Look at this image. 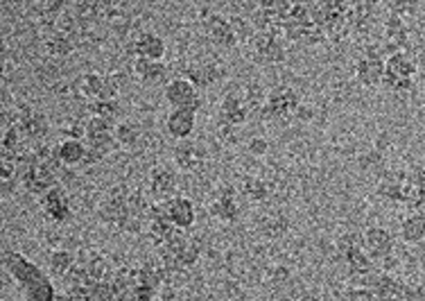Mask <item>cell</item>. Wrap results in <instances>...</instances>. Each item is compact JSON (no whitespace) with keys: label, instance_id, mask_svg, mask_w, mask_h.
I'll return each mask as SVG.
<instances>
[{"label":"cell","instance_id":"obj_16","mask_svg":"<svg viewBox=\"0 0 425 301\" xmlns=\"http://www.w3.org/2000/svg\"><path fill=\"white\" fill-rule=\"evenodd\" d=\"M132 71L134 75L141 79L143 84L147 86H156V84H163L168 79V66L154 62V59H143V57H134L132 62Z\"/></svg>","mask_w":425,"mask_h":301},{"label":"cell","instance_id":"obj_10","mask_svg":"<svg viewBox=\"0 0 425 301\" xmlns=\"http://www.w3.org/2000/svg\"><path fill=\"white\" fill-rule=\"evenodd\" d=\"M206 34H209L211 43H215L217 48H235L240 43L231 18H224L220 14L209 16V21H206Z\"/></svg>","mask_w":425,"mask_h":301},{"label":"cell","instance_id":"obj_22","mask_svg":"<svg viewBox=\"0 0 425 301\" xmlns=\"http://www.w3.org/2000/svg\"><path fill=\"white\" fill-rule=\"evenodd\" d=\"M373 290L378 299H403V297H414L405 283L394 279L392 274H378L373 281Z\"/></svg>","mask_w":425,"mask_h":301},{"label":"cell","instance_id":"obj_12","mask_svg":"<svg viewBox=\"0 0 425 301\" xmlns=\"http://www.w3.org/2000/svg\"><path fill=\"white\" fill-rule=\"evenodd\" d=\"M175 164L181 172H199L206 164V152L199 149V145H194L188 138L179 141V145L175 147Z\"/></svg>","mask_w":425,"mask_h":301},{"label":"cell","instance_id":"obj_18","mask_svg":"<svg viewBox=\"0 0 425 301\" xmlns=\"http://www.w3.org/2000/svg\"><path fill=\"white\" fill-rule=\"evenodd\" d=\"M179 188V179L172 170L168 168H154L149 172V193L154 195L156 200H170L172 195H177Z\"/></svg>","mask_w":425,"mask_h":301},{"label":"cell","instance_id":"obj_11","mask_svg":"<svg viewBox=\"0 0 425 301\" xmlns=\"http://www.w3.org/2000/svg\"><path fill=\"white\" fill-rule=\"evenodd\" d=\"M364 249L373 261H385L394 254V238L383 227H371L364 231Z\"/></svg>","mask_w":425,"mask_h":301},{"label":"cell","instance_id":"obj_20","mask_svg":"<svg viewBox=\"0 0 425 301\" xmlns=\"http://www.w3.org/2000/svg\"><path fill=\"white\" fill-rule=\"evenodd\" d=\"M57 157L64 166L73 168V166H82L88 154V145L84 138H64L59 145H54Z\"/></svg>","mask_w":425,"mask_h":301},{"label":"cell","instance_id":"obj_8","mask_svg":"<svg viewBox=\"0 0 425 301\" xmlns=\"http://www.w3.org/2000/svg\"><path fill=\"white\" fill-rule=\"evenodd\" d=\"M409 45V30L405 25L403 16L398 11H392L385 21V43H383V52L389 57L394 52L405 50Z\"/></svg>","mask_w":425,"mask_h":301},{"label":"cell","instance_id":"obj_21","mask_svg":"<svg viewBox=\"0 0 425 301\" xmlns=\"http://www.w3.org/2000/svg\"><path fill=\"white\" fill-rule=\"evenodd\" d=\"M132 55L143 57V59L158 62V59H163V55H165V41L152 32H143V34H139V39L132 43Z\"/></svg>","mask_w":425,"mask_h":301},{"label":"cell","instance_id":"obj_25","mask_svg":"<svg viewBox=\"0 0 425 301\" xmlns=\"http://www.w3.org/2000/svg\"><path fill=\"white\" fill-rule=\"evenodd\" d=\"M77 48L75 34H64V32H54L52 37L45 43V52L52 59H66L68 55H73Z\"/></svg>","mask_w":425,"mask_h":301},{"label":"cell","instance_id":"obj_37","mask_svg":"<svg viewBox=\"0 0 425 301\" xmlns=\"http://www.w3.org/2000/svg\"><path fill=\"white\" fill-rule=\"evenodd\" d=\"M95 3H98L100 7H107V5L111 3V0H95Z\"/></svg>","mask_w":425,"mask_h":301},{"label":"cell","instance_id":"obj_30","mask_svg":"<svg viewBox=\"0 0 425 301\" xmlns=\"http://www.w3.org/2000/svg\"><path fill=\"white\" fill-rule=\"evenodd\" d=\"M23 297L28 301H52L57 297V290H54L52 281L45 279V281H39V283L25 288V290H23Z\"/></svg>","mask_w":425,"mask_h":301},{"label":"cell","instance_id":"obj_1","mask_svg":"<svg viewBox=\"0 0 425 301\" xmlns=\"http://www.w3.org/2000/svg\"><path fill=\"white\" fill-rule=\"evenodd\" d=\"M414 77H417V64L405 55V50L385 57L383 84L389 91H394V93H409V91H414Z\"/></svg>","mask_w":425,"mask_h":301},{"label":"cell","instance_id":"obj_7","mask_svg":"<svg viewBox=\"0 0 425 301\" xmlns=\"http://www.w3.org/2000/svg\"><path fill=\"white\" fill-rule=\"evenodd\" d=\"M165 102L172 109L175 107H190L199 111L202 100L197 96V86H194L188 77H177L165 86Z\"/></svg>","mask_w":425,"mask_h":301},{"label":"cell","instance_id":"obj_33","mask_svg":"<svg viewBox=\"0 0 425 301\" xmlns=\"http://www.w3.org/2000/svg\"><path fill=\"white\" fill-rule=\"evenodd\" d=\"M296 5V0H260L258 7L262 11H267V14L276 16V18H285L287 14H290V9Z\"/></svg>","mask_w":425,"mask_h":301},{"label":"cell","instance_id":"obj_27","mask_svg":"<svg viewBox=\"0 0 425 301\" xmlns=\"http://www.w3.org/2000/svg\"><path fill=\"white\" fill-rule=\"evenodd\" d=\"M400 238L407 245H419L425 240V215L423 213H412L400 222Z\"/></svg>","mask_w":425,"mask_h":301},{"label":"cell","instance_id":"obj_4","mask_svg":"<svg viewBox=\"0 0 425 301\" xmlns=\"http://www.w3.org/2000/svg\"><path fill=\"white\" fill-rule=\"evenodd\" d=\"M21 186L30 195H43L45 191L57 186V170L50 168L48 164H41V161H32V164L23 170Z\"/></svg>","mask_w":425,"mask_h":301},{"label":"cell","instance_id":"obj_17","mask_svg":"<svg viewBox=\"0 0 425 301\" xmlns=\"http://www.w3.org/2000/svg\"><path fill=\"white\" fill-rule=\"evenodd\" d=\"M77 261L84 265V270H86L91 281H109V279H113L111 265H109V261L105 256H102V254L84 247L82 251L77 254Z\"/></svg>","mask_w":425,"mask_h":301},{"label":"cell","instance_id":"obj_32","mask_svg":"<svg viewBox=\"0 0 425 301\" xmlns=\"http://www.w3.org/2000/svg\"><path fill=\"white\" fill-rule=\"evenodd\" d=\"M243 193L247 195L251 202H262V200L269 198V186L258 177H249L243 183Z\"/></svg>","mask_w":425,"mask_h":301},{"label":"cell","instance_id":"obj_3","mask_svg":"<svg viewBox=\"0 0 425 301\" xmlns=\"http://www.w3.org/2000/svg\"><path fill=\"white\" fill-rule=\"evenodd\" d=\"M3 265L7 268V272L23 285V290L34 285V283L48 279V276L41 272V268L37 263H32L30 259L21 256V254H16V251H3Z\"/></svg>","mask_w":425,"mask_h":301},{"label":"cell","instance_id":"obj_2","mask_svg":"<svg viewBox=\"0 0 425 301\" xmlns=\"http://www.w3.org/2000/svg\"><path fill=\"white\" fill-rule=\"evenodd\" d=\"M298 104H301V98L294 89L290 86H279L274 89L267 96L265 104H262V118L265 120H287L296 113Z\"/></svg>","mask_w":425,"mask_h":301},{"label":"cell","instance_id":"obj_19","mask_svg":"<svg viewBox=\"0 0 425 301\" xmlns=\"http://www.w3.org/2000/svg\"><path fill=\"white\" fill-rule=\"evenodd\" d=\"M211 215L220 222H235L240 217V204H238V193L235 188L226 186L224 191H220L217 200L211 204Z\"/></svg>","mask_w":425,"mask_h":301},{"label":"cell","instance_id":"obj_9","mask_svg":"<svg viewBox=\"0 0 425 301\" xmlns=\"http://www.w3.org/2000/svg\"><path fill=\"white\" fill-rule=\"evenodd\" d=\"M41 208L45 217L52 220L54 225H64L66 220H71V202H68V195L59 183L41 195Z\"/></svg>","mask_w":425,"mask_h":301},{"label":"cell","instance_id":"obj_36","mask_svg":"<svg viewBox=\"0 0 425 301\" xmlns=\"http://www.w3.org/2000/svg\"><path fill=\"white\" fill-rule=\"evenodd\" d=\"M267 147H269V145H267L265 138H254V141L249 143V152L256 154V157H262V154L267 152Z\"/></svg>","mask_w":425,"mask_h":301},{"label":"cell","instance_id":"obj_35","mask_svg":"<svg viewBox=\"0 0 425 301\" xmlns=\"http://www.w3.org/2000/svg\"><path fill=\"white\" fill-rule=\"evenodd\" d=\"M66 7V0H45V11L50 16H62Z\"/></svg>","mask_w":425,"mask_h":301},{"label":"cell","instance_id":"obj_14","mask_svg":"<svg viewBox=\"0 0 425 301\" xmlns=\"http://www.w3.org/2000/svg\"><path fill=\"white\" fill-rule=\"evenodd\" d=\"M194 109L190 107H175L165 115V130L172 138L183 141V138H190L194 132Z\"/></svg>","mask_w":425,"mask_h":301},{"label":"cell","instance_id":"obj_5","mask_svg":"<svg viewBox=\"0 0 425 301\" xmlns=\"http://www.w3.org/2000/svg\"><path fill=\"white\" fill-rule=\"evenodd\" d=\"M14 113H16L14 125L21 130V134L25 136V141L28 143H43V138L48 136V132H50L48 118H45L43 113L32 111L28 107H23V109H18Z\"/></svg>","mask_w":425,"mask_h":301},{"label":"cell","instance_id":"obj_28","mask_svg":"<svg viewBox=\"0 0 425 301\" xmlns=\"http://www.w3.org/2000/svg\"><path fill=\"white\" fill-rule=\"evenodd\" d=\"M48 265H50V274L54 276V279H64V276L71 272V268L75 265V256L66 249H54L48 259Z\"/></svg>","mask_w":425,"mask_h":301},{"label":"cell","instance_id":"obj_23","mask_svg":"<svg viewBox=\"0 0 425 301\" xmlns=\"http://www.w3.org/2000/svg\"><path fill=\"white\" fill-rule=\"evenodd\" d=\"M220 120L224 127H240L247 123V107L238 96H226L220 104Z\"/></svg>","mask_w":425,"mask_h":301},{"label":"cell","instance_id":"obj_6","mask_svg":"<svg viewBox=\"0 0 425 301\" xmlns=\"http://www.w3.org/2000/svg\"><path fill=\"white\" fill-rule=\"evenodd\" d=\"M249 48L254 50L256 59L265 62V64H281L285 59V48H283V41L279 34L256 30L254 39L249 41Z\"/></svg>","mask_w":425,"mask_h":301},{"label":"cell","instance_id":"obj_13","mask_svg":"<svg viewBox=\"0 0 425 301\" xmlns=\"http://www.w3.org/2000/svg\"><path fill=\"white\" fill-rule=\"evenodd\" d=\"M385 77V57L380 55H364L362 59L355 64V79L362 86H378L383 84Z\"/></svg>","mask_w":425,"mask_h":301},{"label":"cell","instance_id":"obj_26","mask_svg":"<svg viewBox=\"0 0 425 301\" xmlns=\"http://www.w3.org/2000/svg\"><path fill=\"white\" fill-rule=\"evenodd\" d=\"M220 71H217L215 64H190L186 68V77L190 79V82L197 86V89H206L215 84L217 79H220Z\"/></svg>","mask_w":425,"mask_h":301},{"label":"cell","instance_id":"obj_34","mask_svg":"<svg viewBox=\"0 0 425 301\" xmlns=\"http://www.w3.org/2000/svg\"><path fill=\"white\" fill-rule=\"evenodd\" d=\"M116 138L122 147H132V145L139 143L141 132H139V127H134L132 123H118L116 125Z\"/></svg>","mask_w":425,"mask_h":301},{"label":"cell","instance_id":"obj_15","mask_svg":"<svg viewBox=\"0 0 425 301\" xmlns=\"http://www.w3.org/2000/svg\"><path fill=\"white\" fill-rule=\"evenodd\" d=\"M165 206H168V213H170V220L175 222L179 229H190L194 225V220H197V211H194V204L192 200L183 198V195H172L170 200H163Z\"/></svg>","mask_w":425,"mask_h":301},{"label":"cell","instance_id":"obj_24","mask_svg":"<svg viewBox=\"0 0 425 301\" xmlns=\"http://www.w3.org/2000/svg\"><path fill=\"white\" fill-rule=\"evenodd\" d=\"M105 75H98V73H84L79 75V79L75 82V91L77 96L86 100V102H93V100H100L102 96V89H105Z\"/></svg>","mask_w":425,"mask_h":301},{"label":"cell","instance_id":"obj_29","mask_svg":"<svg viewBox=\"0 0 425 301\" xmlns=\"http://www.w3.org/2000/svg\"><path fill=\"white\" fill-rule=\"evenodd\" d=\"M202 259V242L197 238H186L183 247L179 251V265L181 268H192L194 263Z\"/></svg>","mask_w":425,"mask_h":301},{"label":"cell","instance_id":"obj_31","mask_svg":"<svg viewBox=\"0 0 425 301\" xmlns=\"http://www.w3.org/2000/svg\"><path fill=\"white\" fill-rule=\"evenodd\" d=\"M378 193H380V198H385L389 202L403 204V177H389V179H385L380 186H378Z\"/></svg>","mask_w":425,"mask_h":301}]
</instances>
